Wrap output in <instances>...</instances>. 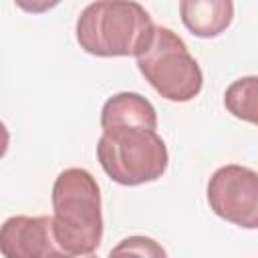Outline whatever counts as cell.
Listing matches in <instances>:
<instances>
[{"label":"cell","instance_id":"obj_1","mask_svg":"<svg viewBox=\"0 0 258 258\" xmlns=\"http://www.w3.org/2000/svg\"><path fill=\"white\" fill-rule=\"evenodd\" d=\"M52 236L64 256L93 254L103 238L101 191L83 167L58 173L52 185Z\"/></svg>","mask_w":258,"mask_h":258},{"label":"cell","instance_id":"obj_2","mask_svg":"<svg viewBox=\"0 0 258 258\" xmlns=\"http://www.w3.org/2000/svg\"><path fill=\"white\" fill-rule=\"evenodd\" d=\"M153 30L149 12L135 0H95L77 18V42L95 56H135Z\"/></svg>","mask_w":258,"mask_h":258},{"label":"cell","instance_id":"obj_3","mask_svg":"<svg viewBox=\"0 0 258 258\" xmlns=\"http://www.w3.org/2000/svg\"><path fill=\"white\" fill-rule=\"evenodd\" d=\"M97 159L105 173L121 185H141L159 179L167 169V147L155 129H105L97 141Z\"/></svg>","mask_w":258,"mask_h":258},{"label":"cell","instance_id":"obj_4","mask_svg":"<svg viewBox=\"0 0 258 258\" xmlns=\"http://www.w3.org/2000/svg\"><path fill=\"white\" fill-rule=\"evenodd\" d=\"M145 81L167 101L185 103L202 91L204 75L185 42L169 28L155 26L149 44L135 54Z\"/></svg>","mask_w":258,"mask_h":258},{"label":"cell","instance_id":"obj_5","mask_svg":"<svg viewBox=\"0 0 258 258\" xmlns=\"http://www.w3.org/2000/svg\"><path fill=\"white\" fill-rule=\"evenodd\" d=\"M208 204L216 216L236 226H258V173L244 165H224L208 181Z\"/></svg>","mask_w":258,"mask_h":258},{"label":"cell","instance_id":"obj_6","mask_svg":"<svg viewBox=\"0 0 258 258\" xmlns=\"http://www.w3.org/2000/svg\"><path fill=\"white\" fill-rule=\"evenodd\" d=\"M0 254L6 258L64 256L52 236L50 216H12L0 226Z\"/></svg>","mask_w":258,"mask_h":258},{"label":"cell","instance_id":"obj_7","mask_svg":"<svg viewBox=\"0 0 258 258\" xmlns=\"http://www.w3.org/2000/svg\"><path fill=\"white\" fill-rule=\"evenodd\" d=\"M179 16L191 34L214 38L232 24L234 0H179Z\"/></svg>","mask_w":258,"mask_h":258},{"label":"cell","instance_id":"obj_8","mask_svg":"<svg viewBox=\"0 0 258 258\" xmlns=\"http://www.w3.org/2000/svg\"><path fill=\"white\" fill-rule=\"evenodd\" d=\"M117 127H147L157 129L155 107L139 93H117L109 97L101 109V129Z\"/></svg>","mask_w":258,"mask_h":258},{"label":"cell","instance_id":"obj_9","mask_svg":"<svg viewBox=\"0 0 258 258\" xmlns=\"http://www.w3.org/2000/svg\"><path fill=\"white\" fill-rule=\"evenodd\" d=\"M258 79L256 77H244L234 81L224 95L226 109L248 123H258Z\"/></svg>","mask_w":258,"mask_h":258},{"label":"cell","instance_id":"obj_10","mask_svg":"<svg viewBox=\"0 0 258 258\" xmlns=\"http://www.w3.org/2000/svg\"><path fill=\"white\" fill-rule=\"evenodd\" d=\"M119 254L165 256V250H163L161 246H157V242L151 240V238H145V236H131V238L121 240V244L111 250V256H119Z\"/></svg>","mask_w":258,"mask_h":258},{"label":"cell","instance_id":"obj_11","mask_svg":"<svg viewBox=\"0 0 258 258\" xmlns=\"http://www.w3.org/2000/svg\"><path fill=\"white\" fill-rule=\"evenodd\" d=\"M60 0H14V4L18 8H22L24 12H30V14H42V12H48L50 8H54Z\"/></svg>","mask_w":258,"mask_h":258},{"label":"cell","instance_id":"obj_12","mask_svg":"<svg viewBox=\"0 0 258 258\" xmlns=\"http://www.w3.org/2000/svg\"><path fill=\"white\" fill-rule=\"evenodd\" d=\"M8 143H10V133H8L6 125L0 121V159L6 155V151H8Z\"/></svg>","mask_w":258,"mask_h":258}]
</instances>
